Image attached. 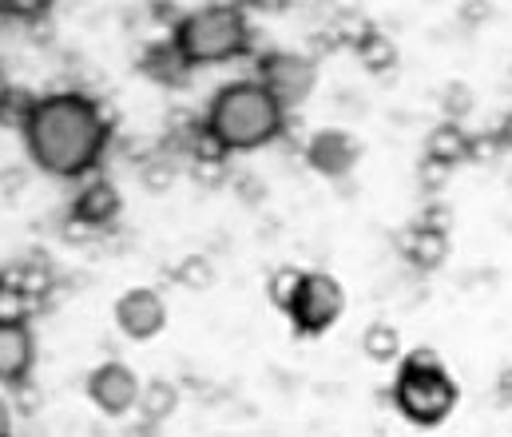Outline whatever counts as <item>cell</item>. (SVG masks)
<instances>
[{"label": "cell", "instance_id": "cell-1", "mask_svg": "<svg viewBox=\"0 0 512 437\" xmlns=\"http://www.w3.org/2000/svg\"><path fill=\"white\" fill-rule=\"evenodd\" d=\"M20 132H24L28 159L52 179L88 175L108 147V120L100 104H92L80 92H56V96L32 100Z\"/></svg>", "mask_w": 512, "mask_h": 437}, {"label": "cell", "instance_id": "cell-2", "mask_svg": "<svg viewBox=\"0 0 512 437\" xmlns=\"http://www.w3.org/2000/svg\"><path fill=\"white\" fill-rule=\"evenodd\" d=\"M286 124V108L270 96L262 80H235L211 96L207 132L223 144V151H255L278 140Z\"/></svg>", "mask_w": 512, "mask_h": 437}, {"label": "cell", "instance_id": "cell-3", "mask_svg": "<svg viewBox=\"0 0 512 437\" xmlns=\"http://www.w3.org/2000/svg\"><path fill=\"white\" fill-rule=\"evenodd\" d=\"M171 44L179 48V56L191 68H207V64H227L235 56L247 52L251 32H247V16L231 4H203L187 16H179Z\"/></svg>", "mask_w": 512, "mask_h": 437}, {"label": "cell", "instance_id": "cell-4", "mask_svg": "<svg viewBox=\"0 0 512 437\" xmlns=\"http://www.w3.org/2000/svg\"><path fill=\"white\" fill-rule=\"evenodd\" d=\"M393 402L405 422L433 430L457 410V382L433 350H413L397 370Z\"/></svg>", "mask_w": 512, "mask_h": 437}, {"label": "cell", "instance_id": "cell-5", "mask_svg": "<svg viewBox=\"0 0 512 437\" xmlns=\"http://www.w3.org/2000/svg\"><path fill=\"white\" fill-rule=\"evenodd\" d=\"M342 310H346V291L326 271H302V283H298V291H294L290 306H286L294 330L306 334V338L326 334L342 318Z\"/></svg>", "mask_w": 512, "mask_h": 437}, {"label": "cell", "instance_id": "cell-6", "mask_svg": "<svg viewBox=\"0 0 512 437\" xmlns=\"http://www.w3.org/2000/svg\"><path fill=\"white\" fill-rule=\"evenodd\" d=\"M258 80L270 88V96L282 108H298L310 100V92L318 84V68H314V60H306L298 52H270L258 60Z\"/></svg>", "mask_w": 512, "mask_h": 437}, {"label": "cell", "instance_id": "cell-7", "mask_svg": "<svg viewBox=\"0 0 512 437\" xmlns=\"http://www.w3.org/2000/svg\"><path fill=\"white\" fill-rule=\"evenodd\" d=\"M139 390H143V386H139L135 370L120 366V362H104V366L92 370V378H88V398H92V406H96L100 414H108V418H124L128 410H135Z\"/></svg>", "mask_w": 512, "mask_h": 437}, {"label": "cell", "instance_id": "cell-8", "mask_svg": "<svg viewBox=\"0 0 512 437\" xmlns=\"http://www.w3.org/2000/svg\"><path fill=\"white\" fill-rule=\"evenodd\" d=\"M116 326L128 334L131 342H147L167 326V306H163L159 294L147 291V287L124 291L120 302H116Z\"/></svg>", "mask_w": 512, "mask_h": 437}, {"label": "cell", "instance_id": "cell-9", "mask_svg": "<svg viewBox=\"0 0 512 437\" xmlns=\"http://www.w3.org/2000/svg\"><path fill=\"white\" fill-rule=\"evenodd\" d=\"M36 362V342L28 322H0V382L20 386Z\"/></svg>", "mask_w": 512, "mask_h": 437}, {"label": "cell", "instance_id": "cell-10", "mask_svg": "<svg viewBox=\"0 0 512 437\" xmlns=\"http://www.w3.org/2000/svg\"><path fill=\"white\" fill-rule=\"evenodd\" d=\"M120 191L108 183V179H96V183H88L80 195H76V203H72V219L76 223H84V227H108L116 215H120Z\"/></svg>", "mask_w": 512, "mask_h": 437}, {"label": "cell", "instance_id": "cell-11", "mask_svg": "<svg viewBox=\"0 0 512 437\" xmlns=\"http://www.w3.org/2000/svg\"><path fill=\"white\" fill-rule=\"evenodd\" d=\"M310 163L322 171V175H346L350 167H354V159H358V144H354V136H346V132H318L314 140H310Z\"/></svg>", "mask_w": 512, "mask_h": 437}, {"label": "cell", "instance_id": "cell-12", "mask_svg": "<svg viewBox=\"0 0 512 437\" xmlns=\"http://www.w3.org/2000/svg\"><path fill=\"white\" fill-rule=\"evenodd\" d=\"M405 259H409L417 271H437V267L449 259V231H445V227H433V223L413 227V235H409V243H405Z\"/></svg>", "mask_w": 512, "mask_h": 437}, {"label": "cell", "instance_id": "cell-13", "mask_svg": "<svg viewBox=\"0 0 512 437\" xmlns=\"http://www.w3.org/2000/svg\"><path fill=\"white\" fill-rule=\"evenodd\" d=\"M429 163H441V167H457V163H465L469 155H473V140L457 128V120H445V124H437L433 132H429Z\"/></svg>", "mask_w": 512, "mask_h": 437}, {"label": "cell", "instance_id": "cell-14", "mask_svg": "<svg viewBox=\"0 0 512 437\" xmlns=\"http://www.w3.org/2000/svg\"><path fill=\"white\" fill-rule=\"evenodd\" d=\"M143 426H163L175 410H179V390L171 382H151L139 390V402H135Z\"/></svg>", "mask_w": 512, "mask_h": 437}, {"label": "cell", "instance_id": "cell-15", "mask_svg": "<svg viewBox=\"0 0 512 437\" xmlns=\"http://www.w3.org/2000/svg\"><path fill=\"white\" fill-rule=\"evenodd\" d=\"M354 52H358V60H362L370 72H378V76L397 64V44H393L385 32H374V28L354 40Z\"/></svg>", "mask_w": 512, "mask_h": 437}, {"label": "cell", "instance_id": "cell-16", "mask_svg": "<svg viewBox=\"0 0 512 437\" xmlns=\"http://www.w3.org/2000/svg\"><path fill=\"white\" fill-rule=\"evenodd\" d=\"M362 354L370 358V362H397L401 358V334L389 326V322H374L366 334H362Z\"/></svg>", "mask_w": 512, "mask_h": 437}, {"label": "cell", "instance_id": "cell-17", "mask_svg": "<svg viewBox=\"0 0 512 437\" xmlns=\"http://www.w3.org/2000/svg\"><path fill=\"white\" fill-rule=\"evenodd\" d=\"M143 68L151 72V80H163V84H179V76L191 68L175 44H163V48H151V56L143 60Z\"/></svg>", "mask_w": 512, "mask_h": 437}, {"label": "cell", "instance_id": "cell-18", "mask_svg": "<svg viewBox=\"0 0 512 437\" xmlns=\"http://www.w3.org/2000/svg\"><path fill=\"white\" fill-rule=\"evenodd\" d=\"M298 283H302V267H274V275L266 279V298H270V306L286 314V306H290V298L298 291Z\"/></svg>", "mask_w": 512, "mask_h": 437}, {"label": "cell", "instance_id": "cell-19", "mask_svg": "<svg viewBox=\"0 0 512 437\" xmlns=\"http://www.w3.org/2000/svg\"><path fill=\"white\" fill-rule=\"evenodd\" d=\"M32 302H36V298H28L20 287H12V283L0 275V322H28Z\"/></svg>", "mask_w": 512, "mask_h": 437}, {"label": "cell", "instance_id": "cell-20", "mask_svg": "<svg viewBox=\"0 0 512 437\" xmlns=\"http://www.w3.org/2000/svg\"><path fill=\"white\" fill-rule=\"evenodd\" d=\"M52 4H56V0H0L4 16H12V20H40Z\"/></svg>", "mask_w": 512, "mask_h": 437}, {"label": "cell", "instance_id": "cell-21", "mask_svg": "<svg viewBox=\"0 0 512 437\" xmlns=\"http://www.w3.org/2000/svg\"><path fill=\"white\" fill-rule=\"evenodd\" d=\"M469 104H473V96H469V88H461V84H453V88L445 92V112H449V120H461V116L469 112Z\"/></svg>", "mask_w": 512, "mask_h": 437}, {"label": "cell", "instance_id": "cell-22", "mask_svg": "<svg viewBox=\"0 0 512 437\" xmlns=\"http://www.w3.org/2000/svg\"><path fill=\"white\" fill-rule=\"evenodd\" d=\"M251 8H258V12H282L290 0H247Z\"/></svg>", "mask_w": 512, "mask_h": 437}, {"label": "cell", "instance_id": "cell-23", "mask_svg": "<svg viewBox=\"0 0 512 437\" xmlns=\"http://www.w3.org/2000/svg\"><path fill=\"white\" fill-rule=\"evenodd\" d=\"M12 434V410H8V402L0 398V437Z\"/></svg>", "mask_w": 512, "mask_h": 437}, {"label": "cell", "instance_id": "cell-24", "mask_svg": "<svg viewBox=\"0 0 512 437\" xmlns=\"http://www.w3.org/2000/svg\"><path fill=\"white\" fill-rule=\"evenodd\" d=\"M501 144L512 147V112L505 116V124H501Z\"/></svg>", "mask_w": 512, "mask_h": 437}, {"label": "cell", "instance_id": "cell-25", "mask_svg": "<svg viewBox=\"0 0 512 437\" xmlns=\"http://www.w3.org/2000/svg\"><path fill=\"white\" fill-rule=\"evenodd\" d=\"M8 92H12V88H8V76H4V72H0V104H4V100H8Z\"/></svg>", "mask_w": 512, "mask_h": 437}, {"label": "cell", "instance_id": "cell-26", "mask_svg": "<svg viewBox=\"0 0 512 437\" xmlns=\"http://www.w3.org/2000/svg\"><path fill=\"white\" fill-rule=\"evenodd\" d=\"M0 24H4V8H0Z\"/></svg>", "mask_w": 512, "mask_h": 437}]
</instances>
